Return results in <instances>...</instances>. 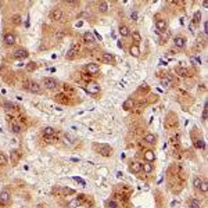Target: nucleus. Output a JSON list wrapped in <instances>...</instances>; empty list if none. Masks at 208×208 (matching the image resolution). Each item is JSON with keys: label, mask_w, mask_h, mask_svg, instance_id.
<instances>
[{"label": "nucleus", "mask_w": 208, "mask_h": 208, "mask_svg": "<svg viewBox=\"0 0 208 208\" xmlns=\"http://www.w3.org/2000/svg\"><path fill=\"white\" fill-rule=\"evenodd\" d=\"M99 151H100V154H101L103 157H108V155L112 154V149L108 144H100V146H99Z\"/></svg>", "instance_id": "obj_1"}, {"label": "nucleus", "mask_w": 208, "mask_h": 208, "mask_svg": "<svg viewBox=\"0 0 208 208\" xmlns=\"http://www.w3.org/2000/svg\"><path fill=\"white\" fill-rule=\"evenodd\" d=\"M43 86L46 89H56L57 80L54 79V78H45V79H43Z\"/></svg>", "instance_id": "obj_2"}, {"label": "nucleus", "mask_w": 208, "mask_h": 208, "mask_svg": "<svg viewBox=\"0 0 208 208\" xmlns=\"http://www.w3.org/2000/svg\"><path fill=\"white\" fill-rule=\"evenodd\" d=\"M63 18V11L61 8H53L50 11V20H54V21H58Z\"/></svg>", "instance_id": "obj_3"}, {"label": "nucleus", "mask_w": 208, "mask_h": 208, "mask_svg": "<svg viewBox=\"0 0 208 208\" xmlns=\"http://www.w3.org/2000/svg\"><path fill=\"white\" fill-rule=\"evenodd\" d=\"M26 89L29 92H32V93H40L42 92V88L39 86V83H36V82H28Z\"/></svg>", "instance_id": "obj_4"}, {"label": "nucleus", "mask_w": 208, "mask_h": 208, "mask_svg": "<svg viewBox=\"0 0 208 208\" xmlns=\"http://www.w3.org/2000/svg\"><path fill=\"white\" fill-rule=\"evenodd\" d=\"M28 56H29V53H28L26 49H17L16 51H14V57L18 58V60H21V58H26Z\"/></svg>", "instance_id": "obj_5"}, {"label": "nucleus", "mask_w": 208, "mask_h": 208, "mask_svg": "<svg viewBox=\"0 0 208 208\" xmlns=\"http://www.w3.org/2000/svg\"><path fill=\"white\" fill-rule=\"evenodd\" d=\"M86 71L89 72V75H96L97 72L100 71V67L97 64H95V63H90V64H88V67H86Z\"/></svg>", "instance_id": "obj_6"}, {"label": "nucleus", "mask_w": 208, "mask_h": 208, "mask_svg": "<svg viewBox=\"0 0 208 208\" xmlns=\"http://www.w3.org/2000/svg\"><path fill=\"white\" fill-rule=\"evenodd\" d=\"M100 60H101V63H104V64H112V63H114V56L110 54V53H103L101 57H100Z\"/></svg>", "instance_id": "obj_7"}, {"label": "nucleus", "mask_w": 208, "mask_h": 208, "mask_svg": "<svg viewBox=\"0 0 208 208\" xmlns=\"http://www.w3.org/2000/svg\"><path fill=\"white\" fill-rule=\"evenodd\" d=\"M86 92L90 93V95H97V93H100V86L96 85V83H89L88 88H86Z\"/></svg>", "instance_id": "obj_8"}, {"label": "nucleus", "mask_w": 208, "mask_h": 208, "mask_svg": "<svg viewBox=\"0 0 208 208\" xmlns=\"http://www.w3.org/2000/svg\"><path fill=\"white\" fill-rule=\"evenodd\" d=\"M10 157H11V162H13V165H17V162L20 161V153L17 151V150H11L10 151Z\"/></svg>", "instance_id": "obj_9"}, {"label": "nucleus", "mask_w": 208, "mask_h": 208, "mask_svg": "<svg viewBox=\"0 0 208 208\" xmlns=\"http://www.w3.org/2000/svg\"><path fill=\"white\" fill-rule=\"evenodd\" d=\"M10 200V193L7 190H3L0 193V204H7Z\"/></svg>", "instance_id": "obj_10"}, {"label": "nucleus", "mask_w": 208, "mask_h": 208, "mask_svg": "<svg viewBox=\"0 0 208 208\" xmlns=\"http://www.w3.org/2000/svg\"><path fill=\"white\" fill-rule=\"evenodd\" d=\"M144 160L147 161V162H153V161L155 160V153L153 151V150H147V151L144 153Z\"/></svg>", "instance_id": "obj_11"}, {"label": "nucleus", "mask_w": 208, "mask_h": 208, "mask_svg": "<svg viewBox=\"0 0 208 208\" xmlns=\"http://www.w3.org/2000/svg\"><path fill=\"white\" fill-rule=\"evenodd\" d=\"M129 53H130V56L132 57H139L140 56V49L137 45H132L130 49H129Z\"/></svg>", "instance_id": "obj_12"}, {"label": "nucleus", "mask_w": 208, "mask_h": 208, "mask_svg": "<svg viewBox=\"0 0 208 208\" xmlns=\"http://www.w3.org/2000/svg\"><path fill=\"white\" fill-rule=\"evenodd\" d=\"M142 162H133L132 165H130V172H133V174H139V172H142Z\"/></svg>", "instance_id": "obj_13"}, {"label": "nucleus", "mask_w": 208, "mask_h": 208, "mask_svg": "<svg viewBox=\"0 0 208 208\" xmlns=\"http://www.w3.org/2000/svg\"><path fill=\"white\" fill-rule=\"evenodd\" d=\"M133 105H135L133 100H132V99H126V100L122 103V108L128 111V110H132V108H133Z\"/></svg>", "instance_id": "obj_14"}, {"label": "nucleus", "mask_w": 208, "mask_h": 208, "mask_svg": "<svg viewBox=\"0 0 208 208\" xmlns=\"http://www.w3.org/2000/svg\"><path fill=\"white\" fill-rule=\"evenodd\" d=\"M83 40H85L86 43H95V42H96V38H95V35L92 32H86L83 35Z\"/></svg>", "instance_id": "obj_15"}, {"label": "nucleus", "mask_w": 208, "mask_h": 208, "mask_svg": "<svg viewBox=\"0 0 208 208\" xmlns=\"http://www.w3.org/2000/svg\"><path fill=\"white\" fill-rule=\"evenodd\" d=\"M174 43H175V46H176L178 49H182V47H184V45H186V40H184V38H180V36H178V38H175Z\"/></svg>", "instance_id": "obj_16"}, {"label": "nucleus", "mask_w": 208, "mask_h": 208, "mask_svg": "<svg viewBox=\"0 0 208 208\" xmlns=\"http://www.w3.org/2000/svg\"><path fill=\"white\" fill-rule=\"evenodd\" d=\"M76 54H78V50L75 47H71L68 50V53L65 54V57H67V60H74V58L76 57Z\"/></svg>", "instance_id": "obj_17"}, {"label": "nucleus", "mask_w": 208, "mask_h": 208, "mask_svg": "<svg viewBox=\"0 0 208 208\" xmlns=\"http://www.w3.org/2000/svg\"><path fill=\"white\" fill-rule=\"evenodd\" d=\"M4 42H6L7 45H14V43H16V36H14L13 33H6Z\"/></svg>", "instance_id": "obj_18"}, {"label": "nucleus", "mask_w": 208, "mask_h": 208, "mask_svg": "<svg viewBox=\"0 0 208 208\" xmlns=\"http://www.w3.org/2000/svg\"><path fill=\"white\" fill-rule=\"evenodd\" d=\"M120 35L122 36V38H126V36H129V35H130V32H129V28H128V26H125V25H121V26H120Z\"/></svg>", "instance_id": "obj_19"}, {"label": "nucleus", "mask_w": 208, "mask_h": 208, "mask_svg": "<svg viewBox=\"0 0 208 208\" xmlns=\"http://www.w3.org/2000/svg\"><path fill=\"white\" fill-rule=\"evenodd\" d=\"M176 74H178V75H180L182 78H187V76H189V71H187L186 68H183V67L176 68Z\"/></svg>", "instance_id": "obj_20"}, {"label": "nucleus", "mask_w": 208, "mask_h": 208, "mask_svg": "<svg viewBox=\"0 0 208 208\" xmlns=\"http://www.w3.org/2000/svg\"><path fill=\"white\" fill-rule=\"evenodd\" d=\"M155 28L158 29V31H164V29H167V22L164 21V20H158L157 22H155Z\"/></svg>", "instance_id": "obj_21"}, {"label": "nucleus", "mask_w": 208, "mask_h": 208, "mask_svg": "<svg viewBox=\"0 0 208 208\" xmlns=\"http://www.w3.org/2000/svg\"><path fill=\"white\" fill-rule=\"evenodd\" d=\"M153 165L151 162H146V164H143L142 165V171H144V174H151L153 172Z\"/></svg>", "instance_id": "obj_22"}, {"label": "nucleus", "mask_w": 208, "mask_h": 208, "mask_svg": "<svg viewBox=\"0 0 208 208\" xmlns=\"http://www.w3.org/2000/svg\"><path fill=\"white\" fill-rule=\"evenodd\" d=\"M43 135L45 136H53V135H56V129L51 128V126H47V128L43 129Z\"/></svg>", "instance_id": "obj_23"}, {"label": "nucleus", "mask_w": 208, "mask_h": 208, "mask_svg": "<svg viewBox=\"0 0 208 208\" xmlns=\"http://www.w3.org/2000/svg\"><path fill=\"white\" fill-rule=\"evenodd\" d=\"M99 11L100 13H107L108 11V3L107 1H100L99 3Z\"/></svg>", "instance_id": "obj_24"}, {"label": "nucleus", "mask_w": 208, "mask_h": 208, "mask_svg": "<svg viewBox=\"0 0 208 208\" xmlns=\"http://www.w3.org/2000/svg\"><path fill=\"white\" fill-rule=\"evenodd\" d=\"M155 140H157V137L154 136L153 133H147V135L144 136V142H147V143H150V144L155 143Z\"/></svg>", "instance_id": "obj_25"}, {"label": "nucleus", "mask_w": 208, "mask_h": 208, "mask_svg": "<svg viewBox=\"0 0 208 208\" xmlns=\"http://www.w3.org/2000/svg\"><path fill=\"white\" fill-rule=\"evenodd\" d=\"M200 205L201 203L196 199H190V201H189V208H200Z\"/></svg>", "instance_id": "obj_26"}, {"label": "nucleus", "mask_w": 208, "mask_h": 208, "mask_svg": "<svg viewBox=\"0 0 208 208\" xmlns=\"http://www.w3.org/2000/svg\"><path fill=\"white\" fill-rule=\"evenodd\" d=\"M11 21H13V24H14V25H20V24H22V18H21V16H18V14H16V16H13V18H11Z\"/></svg>", "instance_id": "obj_27"}, {"label": "nucleus", "mask_w": 208, "mask_h": 208, "mask_svg": "<svg viewBox=\"0 0 208 208\" xmlns=\"http://www.w3.org/2000/svg\"><path fill=\"white\" fill-rule=\"evenodd\" d=\"M11 130H13L14 133H20L22 129H21V126H20L17 122H13V124H11Z\"/></svg>", "instance_id": "obj_28"}, {"label": "nucleus", "mask_w": 208, "mask_h": 208, "mask_svg": "<svg viewBox=\"0 0 208 208\" xmlns=\"http://www.w3.org/2000/svg\"><path fill=\"white\" fill-rule=\"evenodd\" d=\"M201 183H203V180H201V179L199 178V176H196V178L193 179V186H194L196 189H199V187L201 186Z\"/></svg>", "instance_id": "obj_29"}, {"label": "nucleus", "mask_w": 208, "mask_h": 208, "mask_svg": "<svg viewBox=\"0 0 208 208\" xmlns=\"http://www.w3.org/2000/svg\"><path fill=\"white\" fill-rule=\"evenodd\" d=\"M161 85H162L164 88H169V86L172 85V82H171V79H168V78H162V79H161Z\"/></svg>", "instance_id": "obj_30"}, {"label": "nucleus", "mask_w": 208, "mask_h": 208, "mask_svg": "<svg viewBox=\"0 0 208 208\" xmlns=\"http://www.w3.org/2000/svg\"><path fill=\"white\" fill-rule=\"evenodd\" d=\"M7 162H8L7 157H6L3 153H0V165H1V167H4V165H7Z\"/></svg>", "instance_id": "obj_31"}, {"label": "nucleus", "mask_w": 208, "mask_h": 208, "mask_svg": "<svg viewBox=\"0 0 208 208\" xmlns=\"http://www.w3.org/2000/svg\"><path fill=\"white\" fill-rule=\"evenodd\" d=\"M200 20H201V13L200 11H196V13H194V17H193V22H194V24H199Z\"/></svg>", "instance_id": "obj_32"}, {"label": "nucleus", "mask_w": 208, "mask_h": 208, "mask_svg": "<svg viewBox=\"0 0 208 208\" xmlns=\"http://www.w3.org/2000/svg\"><path fill=\"white\" fill-rule=\"evenodd\" d=\"M132 38H133L135 42H142V36H140V33L137 32V31H133V32H132Z\"/></svg>", "instance_id": "obj_33"}, {"label": "nucleus", "mask_w": 208, "mask_h": 208, "mask_svg": "<svg viewBox=\"0 0 208 208\" xmlns=\"http://www.w3.org/2000/svg\"><path fill=\"white\" fill-rule=\"evenodd\" d=\"M33 70H36V63H33V61H31V63H28V65H26V71H33Z\"/></svg>", "instance_id": "obj_34"}, {"label": "nucleus", "mask_w": 208, "mask_h": 208, "mask_svg": "<svg viewBox=\"0 0 208 208\" xmlns=\"http://www.w3.org/2000/svg\"><path fill=\"white\" fill-rule=\"evenodd\" d=\"M199 189H200V190H201L203 193H205V192L208 190V183H207V182H204V180H203V183H201V186L199 187Z\"/></svg>", "instance_id": "obj_35"}, {"label": "nucleus", "mask_w": 208, "mask_h": 208, "mask_svg": "<svg viewBox=\"0 0 208 208\" xmlns=\"http://www.w3.org/2000/svg\"><path fill=\"white\" fill-rule=\"evenodd\" d=\"M196 147H197V149H204L205 144H204L203 140H196Z\"/></svg>", "instance_id": "obj_36"}, {"label": "nucleus", "mask_w": 208, "mask_h": 208, "mask_svg": "<svg viewBox=\"0 0 208 208\" xmlns=\"http://www.w3.org/2000/svg\"><path fill=\"white\" fill-rule=\"evenodd\" d=\"M107 207H108V208H117V203H115L114 200L107 201Z\"/></svg>", "instance_id": "obj_37"}, {"label": "nucleus", "mask_w": 208, "mask_h": 208, "mask_svg": "<svg viewBox=\"0 0 208 208\" xmlns=\"http://www.w3.org/2000/svg\"><path fill=\"white\" fill-rule=\"evenodd\" d=\"M130 18H132L133 21H137V18H139V14H137V11H133V13L130 14Z\"/></svg>", "instance_id": "obj_38"}, {"label": "nucleus", "mask_w": 208, "mask_h": 208, "mask_svg": "<svg viewBox=\"0 0 208 208\" xmlns=\"http://www.w3.org/2000/svg\"><path fill=\"white\" fill-rule=\"evenodd\" d=\"M63 193L64 194H72V193H75L72 189H68V187H65V189H63Z\"/></svg>", "instance_id": "obj_39"}, {"label": "nucleus", "mask_w": 208, "mask_h": 208, "mask_svg": "<svg viewBox=\"0 0 208 208\" xmlns=\"http://www.w3.org/2000/svg\"><path fill=\"white\" fill-rule=\"evenodd\" d=\"M192 61L197 63V64H201V58H199V57H192Z\"/></svg>", "instance_id": "obj_40"}, {"label": "nucleus", "mask_w": 208, "mask_h": 208, "mask_svg": "<svg viewBox=\"0 0 208 208\" xmlns=\"http://www.w3.org/2000/svg\"><path fill=\"white\" fill-rule=\"evenodd\" d=\"M203 121H207V105H205V108L203 111Z\"/></svg>", "instance_id": "obj_41"}, {"label": "nucleus", "mask_w": 208, "mask_h": 208, "mask_svg": "<svg viewBox=\"0 0 208 208\" xmlns=\"http://www.w3.org/2000/svg\"><path fill=\"white\" fill-rule=\"evenodd\" d=\"M74 180H76V182H79L80 184H82V186H85V180H82V179H80V178H74Z\"/></svg>", "instance_id": "obj_42"}, {"label": "nucleus", "mask_w": 208, "mask_h": 208, "mask_svg": "<svg viewBox=\"0 0 208 208\" xmlns=\"http://www.w3.org/2000/svg\"><path fill=\"white\" fill-rule=\"evenodd\" d=\"M63 36H64V33H63V32H57L56 33V39H61Z\"/></svg>", "instance_id": "obj_43"}, {"label": "nucleus", "mask_w": 208, "mask_h": 208, "mask_svg": "<svg viewBox=\"0 0 208 208\" xmlns=\"http://www.w3.org/2000/svg\"><path fill=\"white\" fill-rule=\"evenodd\" d=\"M95 36H96L97 39H100V40H101V36H100V35H99V33H95Z\"/></svg>", "instance_id": "obj_44"}]
</instances>
